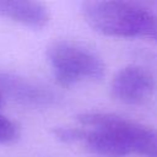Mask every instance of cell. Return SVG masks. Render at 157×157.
<instances>
[{
    "instance_id": "obj_1",
    "label": "cell",
    "mask_w": 157,
    "mask_h": 157,
    "mask_svg": "<svg viewBox=\"0 0 157 157\" xmlns=\"http://www.w3.org/2000/svg\"><path fill=\"white\" fill-rule=\"evenodd\" d=\"M86 22L105 36L146 38L157 42V16L145 6L126 1H86Z\"/></svg>"
},
{
    "instance_id": "obj_2",
    "label": "cell",
    "mask_w": 157,
    "mask_h": 157,
    "mask_svg": "<svg viewBox=\"0 0 157 157\" xmlns=\"http://www.w3.org/2000/svg\"><path fill=\"white\" fill-rule=\"evenodd\" d=\"M47 58L56 82L63 87L82 80H101L105 74L102 58L88 47L74 40H54L47 48Z\"/></svg>"
},
{
    "instance_id": "obj_3",
    "label": "cell",
    "mask_w": 157,
    "mask_h": 157,
    "mask_svg": "<svg viewBox=\"0 0 157 157\" xmlns=\"http://www.w3.org/2000/svg\"><path fill=\"white\" fill-rule=\"evenodd\" d=\"M83 128L107 129L119 134L131 152L145 157H157V130L129 118L107 112H83L76 117Z\"/></svg>"
},
{
    "instance_id": "obj_4",
    "label": "cell",
    "mask_w": 157,
    "mask_h": 157,
    "mask_svg": "<svg viewBox=\"0 0 157 157\" xmlns=\"http://www.w3.org/2000/svg\"><path fill=\"white\" fill-rule=\"evenodd\" d=\"M156 87V78L150 70L140 65H128L114 75L110 91L118 101L137 104L148 98Z\"/></svg>"
},
{
    "instance_id": "obj_5",
    "label": "cell",
    "mask_w": 157,
    "mask_h": 157,
    "mask_svg": "<svg viewBox=\"0 0 157 157\" xmlns=\"http://www.w3.org/2000/svg\"><path fill=\"white\" fill-rule=\"evenodd\" d=\"M2 93L18 103L33 107L55 105L61 99L50 87L9 74H0V94Z\"/></svg>"
},
{
    "instance_id": "obj_6",
    "label": "cell",
    "mask_w": 157,
    "mask_h": 157,
    "mask_svg": "<svg viewBox=\"0 0 157 157\" xmlns=\"http://www.w3.org/2000/svg\"><path fill=\"white\" fill-rule=\"evenodd\" d=\"M0 16L32 28H42L49 22L47 7L29 0H0Z\"/></svg>"
},
{
    "instance_id": "obj_7",
    "label": "cell",
    "mask_w": 157,
    "mask_h": 157,
    "mask_svg": "<svg viewBox=\"0 0 157 157\" xmlns=\"http://www.w3.org/2000/svg\"><path fill=\"white\" fill-rule=\"evenodd\" d=\"M18 136H20L18 125L7 117L0 114V144H11L16 141Z\"/></svg>"
},
{
    "instance_id": "obj_8",
    "label": "cell",
    "mask_w": 157,
    "mask_h": 157,
    "mask_svg": "<svg viewBox=\"0 0 157 157\" xmlns=\"http://www.w3.org/2000/svg\"><path fill=\"white\" fill-rule=\"evenodd\" d=\"M1 103H2V96L0 94V105H1Z\"/></svg>"
}]
</instances>
